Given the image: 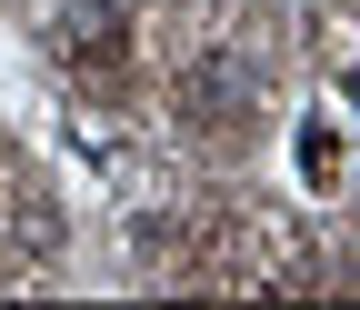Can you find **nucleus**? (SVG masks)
<instances>
[{
	"mask_svg": "<svg viewBox=\"0 0 360 310\" xmlns=\"http://www.w3.org/2000/svg\"><path fill=\"white\" fill-rule=\"evenodd\" d=\"M281 170H290L300 200H340V190H350V120H340L330 91L281 120Z\"/></svg>",
	"mask_w": 360,
	"mask_h": 310,
	"instance_id": "obj_2",
	"label": "nucleus"
},
{
	"mask_svg": "<svg viewBox=\"0 0 360 310\" xmlns=\"http://www.w3.org/2000/svg\"><path fill=\"white\" fill-rule=\"evenodd\" d=\"M260 101H270V70L240 40H200V51L170 70V120L191 130V141H240L260 120Z\"/></svg>",
	"mask_w": 360,
	"mask_h": 310,
	"instance_id": "obj_1",
	"label": "nucleus"
},
{
	"mask_svg": "<svg viewBox=\"0 0 360 310\" xmlns=\"http://www.w3.org/2000/svg\"><path fill=\"white\" fill-rule=\"evenodd\" d=\"M120 40H130L120 0H60L51 11V51L60 60H101V51H120Z\"/></svg>",
	"mask_w": 360,
	"mask_h": 310,
	"instance_id": "obj_4",
	"label": "nucleus"
},
{
	"mask_svg": "<svg viewBox=\"0 0 360 310\" xmlns=\"http://www.w3.org/2000/svg\"><path fill=\"white\" fill-rule=\"evenodd\" d=\"M0 250L11 260H60L70 250V210H60L51 181H11L0 190Z\"/></svg>",
	"mask_w": 360,
	"mask_h": 310,
	"instance_id": "obj_3",
	"label": "nucleus"
}]
</instances>
